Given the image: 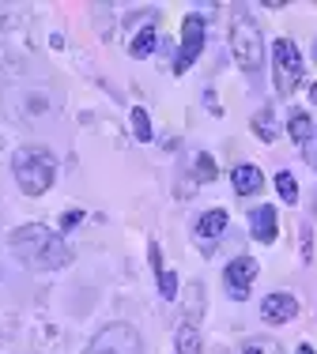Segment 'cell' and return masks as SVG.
Returning a JSON list of instances; mask_svg holds the SVG:
<instances>
[{
	"label": "cell",
	"instance_id": "603a6c76",
	"mask_svg": "<svg viewBox=\"0 0 317 354\" xmlns=\"http://www.w3.org/2000/svg\"><path fill=\"white\" fill-rule=\"evenodd\" d=\"M310 98H314V102H317V83H314V87H310Z\"/></svg>",
	"mask_w": 317,
	"mask_h": 354
},
{
	"label": "cell",
	"instance_id": "3957f363",
	"mask_svg": "<svg viewBox=\"0 0 317 354\" xmlns=\"http://www.w3.org/2000/svg\"><path fill=\"white\" fill-rule=\"evenodd\" d=\"M230 53H235L238 68L242 72H261L264 64V35H261V23L253 15L238 12L235 23H230Z\"/></svg>",
	"mask_w": 317,
	"mask_h": 354
},
{
	"label": "cell",
	"instance_id": "277c9868",
	"mask_svg": "<svg viewBox=\"0 0 317 354\" xmlns=\"http://www.w3.org/2000/svg\"><path fill=\"white\" fill-rule=\"evenodd\" d=\"M272 68H276V91L283 98L295 95V87L302 83V53L291 38H276L272 46Z\"/></svg>",
	"mask_w": 317,
	"mask_h": 354
},
{
	"label": "cell",
	"instance_id": "d6986e66",
	"mask_svg": "<svg viewBox=\"0 0 317 354\" xmlns=\"http://www.w3.org/2000/svg\"><path fill=\"white\" fill-rule=\"evenodd\" d=\"M193 170H197V181H215V158L200 151V155L193 158Z\"/></svg>",
	"mask_w": 317,
	"mask_h": 354
},
{
	"label": "cell",
	"instance_id": "ffe728a7",
	"mask_svg": "<svg viewBox=\"0 0 317 354\" xmlns=\"http://www.w3.org/2000/svg\"><path fill=\"white\" fill-rule=\"evenodd\" d=\"M80 218H83V212H69V215L61 218V226H64V230H72V226H76Z\"/></svg>",
	"mask_w": 317,
	"mask_h": 354
},
{
	"label": "cell",
	"instance_id": "ba28073f",
	"mask_svg": "<svg viewBox=\"0 0 317 354\" xmlns=\"http://www.w3.org/2000/svg\"><path fill=\"white\" fill-rule=\"evenodd\" d=\"M298 313V298L295 294H269V298L261 301V317L269 320V324H287L291 317Z\"/></svg>",
	"mask_w": 317,
	"mask_h": 354
},
{
	"label": "cell",
	"instance_id": "4fadbf2b",
	"mask_svg": "<svg viewBox=\"0 0 317 354\" xmlns=\"http://www.w3.org/2000/svg\"><path fill=\"white\" fill-rule=\"evenodd\" d=\"M287 132H291V140H295L298 147H310V140H314V121H310V113L295 109V113H291V121H287Z\"/></svg>",
	"mask_w": 317,
	"mask_h": 354
},
{
	"label": "cell",
	"instance_id": "5b68a950",
	"mask_svg": "<svg viewBox=\"0 0 317 354\" xmlns=\"http://www.w3.org/2000/svg\"><path fill=\"white\" fill-rule=\"evenodd\" d=\"M204 35H208V23L204 15H185V23H181V49H178V61H174V72H189L193 68V61L200 57V49H204Z\"/></svg>",
	"mask_w": 317,
	"mask_h": 354
},
{
	"label": "cell",
	"instance_id": "9a60e30c",
	"mask_svg": "<svg viewBox=\"0 0 317 354\" xmlns=\"http://www.w3.org/2000/svg\"><path fill=\"white\" fill-rule=\"evenodd\" d=\"M152 49H155V27H152V23H147V27L140 30L136 38H132L129 53H132V57H140V61H144V57H152Z\"/></svg>",
	"mask_w": 317,
	"mask_h": 354
},
{
	"label": "cell",
	"instance_id": "44dd1931",
	"mask_svg": "<svg viewBox=\"0 0 317 354\" xmlns=\"http://www.w3.org/2000/svg\"><path fill=\"white\" fill-rule=\"evenodd\" d=\"M242 354H264V351H261V347H257V343H249V347H246V351H242Z\"/></svg>",
	"mask_w": 317,
	"mask_h": 354
},
{
	"label": "cell",
	"instance_id": "9c48e42d",
	"mask_svg": "<svg viewBox=\"0 0 317 354\" xmlns=\"http://www.w3.org/2000/svg\"><path fill=\"white\" fill-rule=\"evenodd\" d=\"M249 234H253L257 241H264V245H272V241H276V234H280V226H276V207H272V204L253 207V215H249Z\"/></svg>",
	"mask_w": 317,
	"mask_h": 354
},
{
	"label": "cell",
	"instance_id": "7c38bea8",
	"mask_svg": "<svg viewBox=\"0 0 317 354\" xmlns=\"http://www.w3.org/2000/svg\"><path fill=\"white\" fill-rule=\"evenodd\" d=\"M223 230H227V212H223V207H215V212L200 215V223H197V238H204V241H215Z\"/></svg>",
	"mask_w": 317,
	"mask_h": 354
},
{
	"label": "cell",
	"instance_id": "30bf717a",
	"mask_svg": "<svg viewBox=\"0 0 317 354\" xmlns=\"http://www.w3.org/2000/svg\"><path fill=\"white\" fill-rule=\"evenodd\" d=\"M147 257H152V268H155L158 294H163L166 301H174V298H178V275H174V272H166V264H163V252H158V245H155V241L147 245Z\"/></svg>",
	"mask_w": 317,
	"mask_h": 354
},
{
	"label": "cell",
	"instance_id": "e0dca14e",
	"mask_svg": "<svg viewBox=\"0 0 317 354\" xmlns=\"http://www.w3.org/2000/svg\"><path fill=\"white\" fill-rule=\"evenodd\" d=\"M132 132H136V140H140V143L152 140V117H147V109H144V106L132 109Z\"/></svg>",
	"mask_w": 317,
	"mask_h": 354
},
{
	"label": "cell",
	"instance_id": "cb8c5ba5",
	"mask_svg": "<svg viewBox=\"0 0 317 354\" xmlns=\"http://www.w3.org/2000/svg\"><path fill=\"white\" fill-rule=\"evenodd\" d=\"M314 136H317V129H314Z\"/></svg>",
	"mask_w": 317,
	"mask_h": 354
},
{
	"label": "cell",
	"instance_id": "5bb4252c",
	"mask_svg": "<svg viewBox=\"0 0 317 354\" xmlns=\"http://www.w3.org/2000/svg\"><path fill=\"white\" fill-rule=\"evenodd\" d=\"M178 354H204V343H200L197 324H181L178 328Z\"/></svg>",
	"mask_w": 317,
	"mask_h": 354
},
{
	"label": "cell",
	"instance_id": "6da1fadb",
	"mask_svg": "<svg viewBox=\"0 0 317 354\" xmlns=\"http://www.w3.org/2000/svg\"><path fill=\"white\" fill-rule=\"evenodd\" d=\"M8 245H12L15 257L30 268H46L49 272V268L72 264V249L64 245V238L53 234L49 226H42V223H27V226H19V230H12Z\"/></svg>",
	"mask_w": 317,
	"mask_h": 354
},
{
	"label": "cell",
	"instance_id": "7a4b0ae2",
	"mask_svg": "<svg viewBox=\"0 0 317 354\" xmlns=\"http://www.w3.org/2000/svg\"><path fill=\"white\" fill-rule=\"evenodd\" d=\"M12 174H15V185H19L27 196H42V192H49L57 181V158L42 147H23V151H15V158H12Z\"/></svg>",
	"mask_w": 317,
	"mask_h": 354
},
{
	"label": "cell",
	"instance_id": "8fae6325",
	"mask_svg": "<svg viewBox=\"0 0 317 354\" xmlns=\"http://www.w3.org/2000/svg\"><path fill=\"white\" fill-rule=\"evenodd\" d=\"M230 185H235V192L238 196H253V192H261L264 189V174L257 170V166H238L235 174H230Z\"/></svg>",
	"mask_w": 317,
	"mask_h": 354
},
{
	"label": "cell",
	"instance_id": "52a82bcc",
	"mask_svg": "<svg viewBox=\"0 0 317 354\" xmlns=\"http://www.w3.org/2000/svg\"><path fill=\"white\" fill-rule=\"evenodd\" d=\"M223 279H227V290L235 301H246L249 298V286L257 279V260L253 257H235L227 264V272H223Z\"/></svg>",
	"mask_w": 317,
	"mask_h": 354
},
{
	"label": "cell",
	"instance_id": "8992f818",
	"mask_svg": "<svg viewBox=\"0 0 317 354\" xmlns=\"http://www.w3.org/2000/svg\"><path fill=\"white\" fill-rule=\"evenodd\" d=\"M87 354H140V335L129 324H110L91 339Z\"/></svg>",
	"mask_w": 317,
	"mask_h": 354
},
{
	"label": "cell",
	"instance_id": "2e32d148",
	"mask_svg": "<svg viewBox=\"0 0 317 354\" xmlns=\"http://www.w3.org/2000/svg\"><path fill=\"white\" fill-rule=\"evenodd\" d=\"M253 132H257L264 143L276 140V121H272V109H261V113L253 117Z\"/></svg>",
	"mask_w": 317,
	"mask_h": 354
},
{
	"label": "cell",
	"instance_id": "ac0fdd59",
	"mask_svg": "<svg viewBox=\"0 0 317 354\" xmlns=\"http://www.w3.org/2000/svg\"><path fill=\"white\" fill-rule=\"evenodd\" d=\"M276 189H280L283 204H295V200H298V181H295V177H291L287 170L276 174Z\"/></svg>",
	"mask_w": 317,
	"mask_h": 354
},
{
	"label": "cell",
	"instance_id": "7402d4cb",
	"mask_svg": "<svg viewBox=\"0 0 317 354\" xmlns=\"http://www.w3.org/2000/svg\"><path fill=\"white\" fill-rule=\"evenodd\" d=\"M295 354H314V347H310V343H302V347H298Z\"/></svg>",
	"mask_w": 317,
	"mask_h": 354
}]
</instances>
